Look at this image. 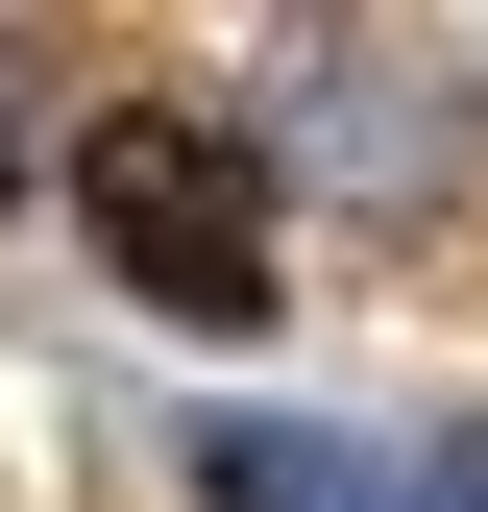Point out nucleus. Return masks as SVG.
Wrapping results in <instances>:
<instances>
[{
    "label": "nucleus",
    "mask_w": 488,
    "mask_h": 512,
    "mask_svg": "<svg viewBox=\"0 0 488 512\" xmlns=\"http://www.w3.org/2000/svg\"><path fill=\"white\" fill-rule=\"evenodd\" d=\"M415 488H440V512H488V415H464V439H440V464H415Z\"/></svg>",
    "instance_id": "7ed1b4c3"
},
{
    "label": "nucleus",
    "mask_w": 488,
    "mask_h": 512,
    "mask_svg": "<svg viewBox=\"0 0 488 512\" xmlns=\"http://www.w3.org/2000/svg\"><path fill=\"white\" fill-rule=\"evenodd\" d=\"M196 512H391V464H366V439H293V415H220Z\"/></svg>",
    "instance_id": "f03ea898"
},
{
    "label": "nucleus",
    "mask_w": 488,
    "mask_h": 512,
    "mask_svg": "<svg viewBox=\"0 0 488 512\" xmlns=\"http://www.w3.org/2000/svg\"><path fill=\"white\" fill-rule=\"evenodd\" d=\"M0 171H25V122H0Z\"/></svg>",
    "instance_id": "20e7f679"
},
{
    "label": "nucleus",
    "mask_w": 488,
    "mask_h": 512,
    "mask_svg": "<svg viewBox=\"0 0 488 512\" xmlns=\"http://www.w3.org/2000/svg\"><path fill=\"white\" fill-rule=\"evenodd\" d=\"M74 220H98V269L147 293V317H196V342L269 317V147H244L220 98H98Z\"/></svg>",
    "instance_id": "f257e3e1"
}]
</instances>
